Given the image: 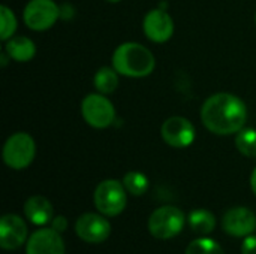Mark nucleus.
Wrapping results in <instances>:
<instances>
[{
	"label": "nucleus",
	"instance_id": "nucleus-11",
	"mask_svg": "<svg viewBox=\"0 0 256 254\" xmlns=\"http://www.w3.org/2000/svg\"><path fill=\"white\" fill-rule=\"evenodd\" d=\"M222 228L234 238H246L256 229L255 214L246 207L231 208L222 219Z\"/></svg>",
	"mask_w": 256,
	"mask_h": 254
},
{
	"label": "nucleus",
	"instance_id": "nucleus-3",
	"mask_svg": "<svg viewBox=\"0 0 256 254\" xmlns=\"http://www.w3.org/2000/svg\"><path fill=\"white\" fill-rule=\"evenodd\" d=\"M2 156L8 168L15 171L26 169L36 157V142L28 133L16 132L6 139Z\"/></svg>",
	"mask_w": 256,
	"mask_h": 254
},
{
	"label": "nucleus",
	"instance_id": "nucleus-23",
	"mask_svg": "<svg viewBox=\"0 0 256 254\" xmlns=\"http://www.w3.org/2000/svg\"><path fill=\"white\" fill-rule=\"evenodd\" d=\"M51 228H52L56 232H58V234H63V232L66 231V228H68V220H66L64 217L58 216V217H56V219L52 220V223H51Z\"/></svg>",
	"mask_w": 256,
	"mask_h": 254
},
{
	"label": "nucleus",
	"instance_id": "nucleus-14",
	"mask_svg": "<svg viewBox=\"0 0 256 254\" xmlns=\"http://www.w3.org/2000/svg\"><path fill=\"white\" fill-rule=\"evenodd\" d=\"M24 214L34 226H45L52 220V205L44 196H32L24 204Z\"/></svg>",
	"mask_w": 256,
	"mask_h": 254
},
{
	"label": "nucleus",
	"instance_id": "nucleus-16",
	"mask_svg": "<svg viewBox=\"0 0 256 254\" xmlns=\"http://www.w3.org/2000/svg\"><path fill=\"white\" fill-rule=\"evenodd\" d=\"M118 75L120 73L114 67H108V66L100 67L93 76V85L96 91L105 96L114 93L118 87Z\"/></svg>",
	"mask_w": 256,
	"mask_h": 254
},
{
	"label": "nucleus",
	"instance_id": "nucleus-10",
	"mask_svg": "<svg viewBox=\"0 0 256 254\" xmlns=\"http://www.w3.org/2000/svg\"><path fill=\"white\" fill-rule=\"evenodd\" d=\"M142 31L152 42L164 43L174 34V21L166 10L152 9L142 19Z\"/></svg>",
	"mask_w": 256,
	"mask_h": 254
},
{
	"label": "nucleus",
	"instance_id": "nucleus-1",
	"mask_svg": "<svg viewBox=\"0 0 256 254\" xmlns=\"http://www.w3.org/2000/svg\"><path fill=\"white\" fill-rule=\"evenodd\" d=\"M200 115L208 132L226 136L244 129L249 114L246 103L238 96L232 93H216L202 103Z\"/></svg>",
	"mask_w": 256,
	"mask_h": 254
},
{
	"label": "nucleus",
	"instance_id": "nucleus-7",
	"mask_svg": "<svg viewBox=\"0 0 256 254\" xmlns=\"http://www.w3.org/2000/svg\"><path fill=\"white\" fill-rule=\"evenodd\" d=\"M60 13L54 0H30L22 10V19L30 30L45 31L57 22Z\"/></svg>",
	"mask_w": 256,
	"mask_h": 254
},
{
	"label": "nucleus",
	"instance_id": "nucleus-8",
	"mask_svg": "<svg viewBox=\"0 0 256 254\" xmlns=\"http://www.w3.org/2000/svg\"><path fill=\"white\" fill-rule=\"evenodd\" d=\"M162 139L172 148H188L194 144L196 132L195 126L184 117L176 115L164 121L160 129Z\"/></svg>",
	"mask_w": 256,
	"mask_h": 254
},
{
	"label": "nucleus",
	"instance_id": "nucleus-21",
	"mask_svg": "<svg viewBox=\"0 0 256 254\" xmlns=\"http://www.w3.org/2000/svg\"><path fill=\"white\" fill-rule=\"evenodd\" d=\"M186 254H225L222 247L219 246V243H216L214 240L210 238H198L194 240L188 249Z\"/></svg>",
	"mask_w": 256,
	"mask_h": 254
},
{
	"label": "nucleus",
	"instance_id": "nucleus-22",
	"mask_svg": "<svg viewBox=\"0 0 256 254\" xmlns=\"http://www.w3.org/2000/svg\"><path fill=\"white\" fill-rule=\"evenodd\" d=\"M242 254H256V237L249 235L242 244Z\"/></svg>",
	"mask_w": 256,
	"mask_h": 254
},
{
	"label": "nucleus",
	"instance_id": "nucleus-15",
	"mask_svg": "<svg viewBox=\"0 0 256 254\" xmlns=\"http://www.w3.org/2000/svg\"><path fill=\"white\" fill-rule=\"evenodd\" d=\"M4 52L16 63H27L36 55V45L27 36H12L4 43Z\"/></svg>",
	"mask_w": 256,
	"mask_h": 254
},
{
	"label": "nucleus",
	"instance_id": "nucleus-17",
	"mask_svg": "<svg viewBox=\"0 0 256 254\" xmlns=\"http://www.w3.org/2000/svg\"><path fill=\"white\" fill-rule=\"evenodd\" d=\"M188 223L196 235H208L216 228V217L208 210H194L188 216Z\"/></svg>",
	"mask_w": 256,
	"mask_h": 254
},
{
	"label": "nucleus",
	"instance_id": "nucleus-25",
	"mask_svg": "<svg viewBox=\"0 0 256 254\" xmlns=\"http://www.w3.org/2000/svg\"><path fill=\"white\" fill-rule=\"evenodd\" d=\"M106 1H111V3H117V1H120V0H106Z\"/></svg>",
	"mask_w": 256,
	"mask_h": 254
},
{
	"label": "nucleus",
	"instance_id": "nucleus-5",
	"mask_svg": "<svg viewBox=\"0 0 256 254\" xmlns=\"http://www.w3.org/2000/svg\"><path fill=\"white\" fill-rule=\"evenodd\" d=\"M186 223V217L177 207L165 205L154 210L148 219V231L158 240H171L177 237Z\"/></svg>",
	"mask_w": 256,
	"mask_h": 254
},
{
	"label": "nucleus",
	"instance_id": "nucleus-2",
	"mask_svg": "<svg viewBox=\"0 0 256 254\" xmlns=\"http://www.w3.org/2000/svg\"><path fill=\"white\" fill-rule=\"evenodd\" d=\"M112 67L123 76L144 78L153 73L156 58L147 46L138 42H124L112 54Z\"/></svg>",
	"mask_w": 256,
	"mask_h": 254
},
{
	"label": "nucleus",
	"instance_id": "nucleus-26",
	"mask_svg": "<svg viewBox=\"0 0 256 254\" xmlns=\"http://www.w3.org/2000/svg\"><path fill=\"white\" fill-rule=\"evenodd\" d=\"M255 21H256V15H255Z\"/></svg>",
	"mask_w": 256,
	"mask_h": 254
},
{
	"label": "nucleus",
	"instance_id": "nucleus-20",
	"mask_svg": "<svg viewBox=\"0 0 256 254\" xmlns=\"http://www.w3.org/2000/svg\"><path fill=\"white\" fill-rule=\"evenodd\" d=\"M0 39L8 40L14 36L16 30V18L12 9H9L6 4L0 6Z\"/></svg>",
	"mask_w": 256,
	"mask_h": 254
},
{
	"label": "nucleus",
	"instance_id": "nucleus-24",
	"mask_svg": "<svg viewBox=\"0 0 256 254\" xmlns=\"http://www.w3.org/2000/svg\"><path fill=\"white\" fill-rule=\"evenodd\" d=\"M250 189H252V192L255 193L256 196V168L254 169L252 175H250Z\"/></svg>",
	"mask_w": 256,
	"mask_h": 254
},
{
	"label": "nucleus",
	"instance_id": "nucleus-4",
	"mask_svg": "<svg viewBox=\"0 0 256 254\" xmlns=\"http://www.w3.org/2000/svg\"><path fill=\"white\" fill-rule=\"evenodd\" d=\"M93 204L100 214L106 217H116L126 208L128 190L124 189L123 183L117 180H105L94 189Z\"/></svg>",
	"mask_w": 256,
	"mask_h": 254
},
{
	"label": "nucleus",
	"instance_id": "nucleus-18",
	"mask_svg": "<svg viewBox=\"0 0 256 254\" xmlns=\"http://www.w3.org/2000/svg\"><path fill=\"white\" fill-rule=\"evenodd\" d=\"M123 186L128 190V193H130L132 196H142L147 190H148V178L136 171L128 172L123 177Z\"/></svg>",
	"mask_w": 256,
	"mask_h": 254
},
{
	"label": "nucleus",
	"instance_id": "nucleus-19",
	"mask_svg": "<svg viewBox=\"0 0 256 254\" xmlns=\"http://www.w3.org/2000/svg\"><path fill=\"white\" fill-rule=\"evenodd\" d=\"M236 147L246 157H256V129H242L236 133Z\"/></svg>",
	"mask_w": 256,
	"mask_h": 254
},
{
	"label": "nucleus",
	"instance_id": "nucleus-9",
	"mask_svg": "<svg viewBox=\"0 0 256 254\" xmlns=\"http://www.w3.org/2000/svg\"><path fill=\"white\" fill-rule=\"evenodd\" d=\"M75 232L80 240L90 243V244H99L104 243L110 234H111V226L108 220L104 217V214H94V213H87L82 214L76 223H75Z\"/></svg>",
	"mask_w": 256,
	"mask_h": 254
},
{
	"label": "nucleus",
	"instance_id": "nucleus-12",
	"mask_svg": "<svg viewBox=\"0 0 256 254\" xmlns=\"http://www.w3.org/2000/svg\"><path fill=\"white\" fill-rule=\"evenodd\" d=\"M27 240V226L20 216L6 214L0 220V246L3 250H16Z\"/></svg>",
	"mask_w": 256,
	"mask_h": 254
},
{
	"label": "nucleus",
	"instance_id": "nucleus-13",
	"mask_svg": "<svg viewBox=\"0 0 256 254\" xmlns=\"http://www.w3.org/2000/svg\"><path fill=\"white\" fill-rule=\"evenodd\" d=\"M27 254H64V243L52 228L39 229L30 235L26 247Z\"/></svg>",
	"mask_w": 256,
	"mask_h": 254
},
{
	"label": "nucleus",
	"instance_id": "nucleus-6",
	"mask_svg": "<svg viewBox=\"0 0 256 254\" xmlns=\"http://www.w3.org/2000/svg\"><path fill=\"white\" fill-rule=\"evenodd\" d=\"M81 115L88 126L94 129H106L116 120V108L105 94L92 93L81 102Z\"/></svg>",
	"mask_w": 256,
	"mask_h": 254
}]
</instances>
